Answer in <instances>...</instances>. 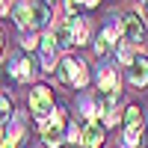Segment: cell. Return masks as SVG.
<instances>
[{
  "label": "cell",
  "instance_id": "4",
  "mask_svg": "<svg viewBox=\"0 0 148 148\" xmlns=\"http://www.w3.org/2000/svg\"><path fill=\"white\" fill-rule=\"evenodd\" d=\"M121 36H125L130 45H142L145 42V21L136 15V12L121 15Z\"/></svg>",
  "mask_w": 148,
  "mask_h": 148
},
{
  "label": "cell",
  "instance_id": "12",
  "mask_svg": "<svg viewBox=\"0 0 148 148\" xmlns=\"http://www.w3.org/2000/svg\"><path fill=\"white\" fill-rule=\"evenodd\" d=\"M142 130H145V127L125 130V136H121V145H125V148H142Z\"/></svg>",
  "mask_w": 148,
  "mask_h": 148
},
{
  "label": "cell",
  "instance_id": "24",
  "mask_svg": "<svg viewBox=\"0 0 148 148\" xmlns=\"http://www.w3.org/2000/svg\"><path fill=\"white\" fill-rule=\"evenodd\" d=\"M3 125H6V121H0V136H3Z\"/></svg>",
  "mask_w": 148,
  "mask_h": 148
},
{
  "label": "cell",
  "instance_id": "5",
  "mask_svg": "<svg viewBox=\"0 0 148 148\" xmlns=\"http://www.w3.org/2000/svg\"><path fill=\"white\" fill-rule=\"evenodd\" d=\"M127 83L133 89H145L148 86V56L145 53H136L127 62Z\"/></svg>",
  "mask_w": 148,
  "mask_h": 148
},
{
  "label": "cell",
  "instance_id": "7",
  "mask_svg": "<svg viewBox=\"0 0 148 148\" xmlns=\"http://www.w3.org/2000/svg\"><path fill=\"white\" fill-rule=\"evenodd\" d=\"M27 9H30V30H42V27H47V21L53 18L47 0H33Z\"/></svg>",
  "mask_w": 148,
  "mask_h": 148
},
{
  "label": "cell",
  "instance_id": "3",
  "mask_svg": "<svg viewBox=\"0 0 148 148\" xmlns=\"http://www.w3.org/2000/svg\"><path fill=\"white\" fill-rule=\"evenodd\" d=\"M30 113H33L36 121H45L53 113V92H51V86H33V92H30Z\"/></svg>",
  "mask_w": 148,
  "mask_h": 148
},
{
  "label": "cell",
  "instance_id": "2",
  "mask_svg": "<svg viewBox=\"0 0 148 148\" xmlns=\"http://www.w3.org/2000/svg\"><path fill=\"white\" fill-rule=\"evenodd\" d=\"M65 130H68V116H65V110H53V113L42 121V142H45L47 148H62Z\"/></svg>",
  "mask_w": 148,
  "mask_h": 148
},
{
  "label": "cell",
  "instance_id": "17",
  "mask_svg": "<svg viewBox=\"0 0 148 148\" xmlns=\"http://www.w3.org/2000/svg\"><path fill=\"white\" fill-rule=\"evenodd\" d=\"M9 116H12V101L6 95H0V121H6Z\"/></svg>",
  "mask_w": 148,
  "mask_h": 148
},
{
  "label": "cell",
  "instance_id": "10",
  "mask_svg": "<svg viewBox=\"0 0 148 148\" xmlns=\"http://www.w3.org/2000/svg\"><path fill=\"white\" fill-rule=\"evenodd\" d=\"M98 92H119V74H116V68H101L98 71Z\"/></svg>",
  "mask_w": 148,
  "mask_h": 148
},
{
  "label": "cell",
  "instance_id": "1",
  "mask_svg": "<svg viewBox=\"0 0 148 148\" xmlns=\"http://www.w3.org/2000/svg\"><path fill=\"white\" fill-rule=\"evenodd\" d=\"M56 80L71 86V89H83L86 83H89V71H86V62L83 59H74V56H62L56 62Z\"/></svg>",
  "mask_w": 148,
  "mask_h": 148
},
{
  "label": "cell",
  "instance_id": "8",
  "mask_svg": "<svg viewBox=\"0 0 148 148\" xmlns=\"http://www.w3.org/2000/svg\"><path fill=\"white\" fill-rule=\"evenodd\" d=\"M74 21H77V15H68L65 21H59L56 27L51 30L56 47H71V45H74Z\"/></svg>",
  "mask_w": 148,
  "mask_h": 148
},
{
  "label": "cell",
  "instance_id": "11",
  "mask_svg": "<svg viewBox=\"0 0 148 148\" xmlns=\"http://www.w3.org/2000/svg\"><path fill=\"white\" fill-rule=\"evenodd\" d=\"M121 125H125V130H136V127H145V121H142V110L136 104H130L125 110V116H121Z\"/></svg>",
  "mask_w": 148,
  "mask_h": 148
},
{
  "label": "cell",
  "instance_id": "16",
  "mask_svg": "<svg viewBox=\"0 0 148 148\" xmlns=\"http://www.w3.org/2000/svg\"><path fill=\"white\" fill-rule=\"evenodd\" d=\"M15 24H18L21 30H30V9L27 6H18L15 9Z\"/></svg>",
  "mask_w": 148,
  "mask_h": 148
},
{
  "label": "cell",
  "instance_id": "23",
  "mask_svg": "<svg viewBox=\"0 0 148 148\" xmlns=\"http://www.w3.org/2000/svg\"><path fill=\"white\" fill-rule=\"evenodd\" d=\"M136 3H139V6H148V0H136Z\"/></svg>",
  "mask_w": 148,
  "mask_h": 148
},
{
  "label": "cell",
  "instance_id": "19",
  "mask_svg": "<svg viewBox=\"0 0 148 148\" xmlns=\"http://www.w3.org/2000/svg\"><path fill=\"white\" fill-rule=\"evenodd\" d=\"M83 6V0H65V9H68V15H77Z\"/></svg>",
  "mask_w": 148,
  "mask_h": 148
},
{
  "label": "cell",
  "instance_id": "6",
  "mask_svg": "<svg viewBox=\"0 0 148 148\" xmlns=\"http://www.w3.org/2000/svg\"><path fill=\"white\" fill-rule=\"evenodd\" d=\"M104 145V125L98 119L86 121L80 127V148H101Z\"/></svg>",
  "mask_w": 148,
  "mask_h": 148
},
{
  "label": "cell",
  "instance_id": "18",
  "mask_svg": "<svg viewBox=\"0 0 148 148\" xmlns=\"http://www.w3.org/2000/svg\"><path fill=\"white\" fill-rule=\"evenodd\" d=\"M65 142L80 145V127H77V125H71V121H68V130H65Z\"/></svg>",
  "mask_w": 148,
  "mask_h": 148
},
{
  "label": "cell",
  "instance_id": "20",
  "mask_svg": "<svg viewBox=\"0 0 148 148\" xmlns=\"http://www.w3.org/2000/svg\"><path fill=\"white\" fill-rule=\"evenodd\" d=\"M24 47H27V51H33V47H39V39H36V33L24 36Z\"/></svg>",
  "mask_w": 148,
  "mask_h": 148
},
{
  "label": "cell",
  "instance_id": "14",
  "mask_svg": "<svg viewBox=\"0 0 148 148\" xmlns=\"http://www.w3.org/2000/svg\"><path fill=\"white\" fill-rule=\"evenodd\" d=\"M86 39H89V27H86V21L77 15V21H74V45H83Z\"/></svg>",
  "mask_w": 148,
  "mask_h": 148
},
{
  "label": "cell",
  "instance_id": "25",
  "mask_svg": "<svg viewBox=\"0 0 148 148\" xmlns=\"http://www.w3.org/2000/svg\"><path fill=\"white\" fill-rule=\"evenodd\" d=\"M0 51H3V36H0Z\"/></svg>",
  "mask_w": 148,
  "mask_h": 148
},
{
  "label": "cell",
  "instance_id": "22",
  "mask_svg": "<svg viewBox=\"0 0 148 148\" xmlns=\"http://www.w3.org/2000/svg\"><path fill=\"white\" fill-rule=\"evenodd\" d=\"M6 6H9V0H0V12H6Z\"/></svg>",
  "mask_w": 148,
  "mask_h": 148
},
{
  "label": "cell",
  "instance_id": "13",
  "mask_svg": "<svg viewBox=\"0 0 148 148\" xmlns=\"http://www.w3.org/2000/svg\"><path fill=\"white\" fill-rule=\"evenodd\" d=\"M116 53H119V59H121V62H130V59L136 56V53L130 51V42L125 39V36H121V39L116 42Z\"/></svg>",
  "mask_w": 148,
  "mask_h": 148
},
{
  "label": "cell",
  "instance_id": "9",
  "mask_svg": "<svg viewBox=\"0 0 148 148\" xmlns=\"http://www.w3.org/2000/svg\"><path fill=\"white\" fill-rule=\"evenodd\" d=\"M33 62H30V59L27 56H21V59H12V65H9V74H12V77H15L18 83H30V77H33Z\"/></svg>",
  "mask_w": 148,
  "mask_h": 148
},
{
  "label": "cell",
  "instance_id": "15",
  "mask_svg": "<svg viewBox=\"0 0 148 148\" xmlns=\"http://www.w3.org/2000/svg\"><path fill=\"white\" fill-rule=\"evenodd\" d=\"M18 142H21V127L9 130L6 136H0V148H18Z\"/></svg>",
  "mask_w": 148,
  "mask_h": 148
},
{
  "label": "cell",
  "instance_id": "21",
  "mask_svg": "<svg viewBox=\"0 0 148 148\" xmlns=\"http://www.w3.org/2000/svg\"><path fill=\"white\" fill-rule=\"evenodd\" d=\"M83 3H86V6H89V9H95L98 3H101V0H83Z\"/></svg>",
  "mask_w": 148,
  "mask_h": 148
}]
</instances>
